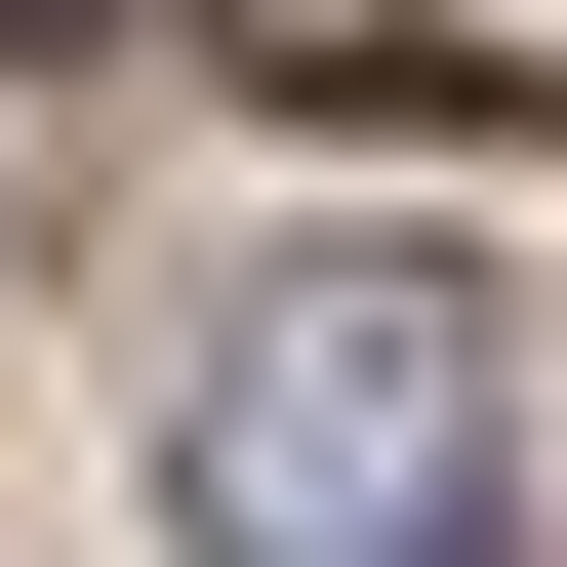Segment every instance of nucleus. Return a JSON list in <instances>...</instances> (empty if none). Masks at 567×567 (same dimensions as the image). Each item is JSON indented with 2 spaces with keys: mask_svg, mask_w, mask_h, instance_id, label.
Instances as JSON below:
<instances>
[{
  "mask_svg": "<svg viewBox=\"0 0 567 567\" xmlns=\"http://www.w3.org/2000/svg\"><path fill=\"white\" fill-rule=\"evenodd\" d=\"M486 446H527V365H486L446 244H284L163 365V527L203 567H486Z\"/></svg>",
  "mask_w": 567,
  "mask_h": 567,
  "instance_id": "1",
  "label": "nucleus"
}]
</instances>
